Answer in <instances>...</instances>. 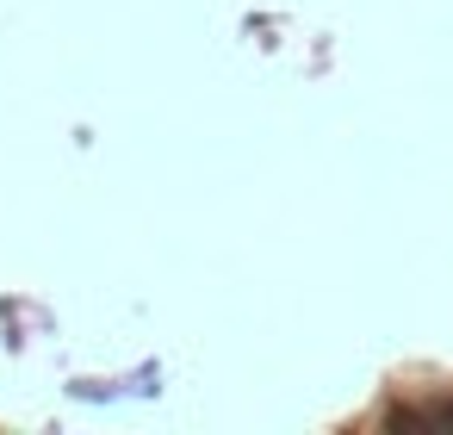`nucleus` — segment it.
I'll return each mask as SVG.
<instances>
[{
  "label": "nucleus",
  "instance_id": "nucleus-1",
  "mask_svg": "<svg viewBox=\"0 0 453 435\" xmlns=\"http://www.w3.org/2000/svg\"><path fill=\"white\" fill-rule=\"evenodd\" d=\"M397 423H428V429H453V398H428V404H410V410H397Z\"/></svg>",
  "mask_w": 453,
  "mask_h": 435
}]
</instances>
